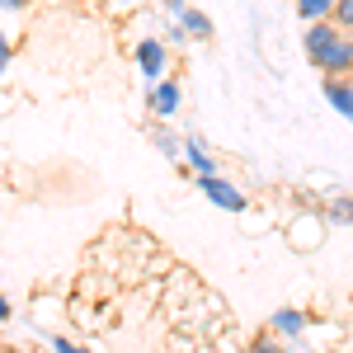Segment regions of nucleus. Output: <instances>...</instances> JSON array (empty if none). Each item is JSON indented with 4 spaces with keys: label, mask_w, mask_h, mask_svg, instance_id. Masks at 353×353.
I'll return each instance as SVG.
<instances>
[{
    "label": "nucleus",
    "mask_w": 353,
    "mask_h": 353,
    "mask_svg": "<svg viewBox=\"0 0 353 353\" xmlns=\"http://www.w3.org/2000/svg\"><path fill=\"white\" fill-rule=\"evenodd\" d=\"M245 353H288V344H283V339H278L273 330H259V334H250Z\"/></svg>",
    "instance_id": "16"
},
{
    "label": "nucleus",
    "mask_w": 353,
    "mask_h": 353,
    "mask_svg": "<svg viewBox=\"0 0 353 353\" xmlns=\"http://www.w3.org/2000/svg\"><path fill=\"white\" fill-rule=\"evenodd\" d=\"M66 321L76 325V334H109V325H104V311H99L94 301L66 297Z\"/></svg>",
    "instance_id": "7"
},
{
    "label": "nucleus",
    "mask_w": 353,
    "mask_h": 353,
    "mask_svg": "<svg viewBox=\"0 0 353 353\" xmlns=\"http://www.w3.org/2000/svg\"><path fill=\"white\" fill-rule=\"evenodd\" d=\"M316 71H325V76H349V71H353V38H349V33H344V38L316 61Z\"/></svg>",
    "instance_id": "10"
},
{
    "label": "nucleus",
    "mask_w": 353,
    "mask_h": 353,
    "mask_svg": "<svg viewBox=\"0 0 353 353\" xmlns=\"http://www.w3.org/2000/svg\"><path fill=\"white\" fill-rule=\"evenodd\" d=\"M71 297V292H66ZM66 297H52V292H33V316H43V321H57V316H66Z\"/></svg>",
    "instance_id": "15"
},
{
    "label": "nucleus",
    "mask_w": 353,
    "mask_h": 353,
    "mask_svg": "<svg viewBox=\"0 0 353 353\" xmlns=\"http://www.w3.org/2000/svg\"><path fill=\"white\" fill-rule=\"evenodd\" d=\"M325 231H330V221L316 208H301V212H292V217L283 221V241L292 245L297 254H316L325 245Z\"/></svg>",
    "instance_id": "1"
},
{
    "label": "nucleus",
    "mask_w": 353,
    "mask_h": 353,
    "mask_svg": "<svg viewBox=\"0 0 353 353\" xmlns=\"http://www.w3.org/2000/svg\"><path fill=\"white\" fill-rule=\"evenodd\" d=\"M330 19L339 24V33L353 38V0H334V14H330Z\"/></svg>",
    "instance_id": "18"
},
{
    "label": "nucleus",
    "mask_w": 353,
    "mask_h": 353,
    "mask_svg": "<svg viewBox=\"0 0 353 353\" xmlns=\"http://www.w3.org/2000/svg\"><path fill=\"white\" fill-rule=\"evenodd\" d=\"M325 221H353V198H330Z\"/></svg>",
    "instance_id": "19"
},
{
    "label": "nucleus",
    "mask_w": 353,
    "mask_h": 353,
    "mask_svg": "<svg viewBox=\"0 0 353 353\" xmlns=\"http://www.w3.org/2000/svg\"><path fill=\"white\" fill-rule=\"evenodd\" d=\"M174 269H179V259H174V254H170V250L161 245V250H156V254L141 264V283H146V278H161V283H165V278H170Z\"/></svg>",
    "instance_id": "14"
},
{
    "label": "nucleus",
    "mask_w": 353,
    "mask_h": 353,
    "mask_svg": "<svg viewBox=\"0 0 353 353\" xmlns=\"http://www.w3.org/2000/svg\"><path fill=\"white\" fill-rule=\"evenodd\" d=\"M174 28H179L189 43H212V33H217V28H212V19H208L198 5H184V10H174Z\"/></svg>",
    "instance_id": "8"
},
{
    "label": "nucleus",
    "mask_w": 353,
    "mask_h": 353,
    "mask_svg": "<svg viewBox=\"0 0 353 353\" xmlns=\"http://www.w3.org/2000/svg\"><path fill=\"white\" fill-rule=\"evenodd\" d=\"M179 104H184V85L170 81V76L146 90V109H151V118H174V113H179Z\"/></svg>",
    "instance_id": "5"
},
{
    "label": "nucleus",
    "mask_w": 353,
    "mask_h": 353,
    "mask_svg": "<svg viewBox=\"0 0 353 353\" xmlns=\"http://www.w3.org/2000/svg\"><path fill=\"white\" fill-rule=\"evenodd\" d=\"M269 330L278 334V339H301V334L311 330V316L297 311V306H278V311H273V321H269Z\"/></svg>",
    "instance_id": "9"
},
{
    "label": "nucleus",
    "mask_w": 353,
    "mask_h": 353,
    "mask_svg": "<svg viewBox=\"0 0 353 353\" xmlns=\"http://www.w3.org/2000/svg\"><path fill=\"white\" fill-rule=\"evenodd\" d=\"M123 292L118 288V278L104 269H81L76 273V288H71V297H81V301H94V306H104V301H113Z\"/></svg>",
    "instance_id": "2"
},
{
    "label": "nucleus",
    "mask_w": 353,
    "mask_h": 353,
    "mask_svg": "<svg viewBox=\"0 0 353 353\" xmlns=\"http://www.w3.org/2000/svg\"><path fill=\"white\" fill-rule=\"evenodd\" d=\"M5 66H10V38L0 33V71H5Z\"/></svg>",
    "instance_id": "22"
},
{
    "label": "nucleus",
    "mask_w": 353,
    "mask_h": 353,
    "mask_svg": "<svg viewBox=\"0 0 353 353\" xmlns=\"http://www.w3.org/2000/svg\"><path fill=\"white\" fill-rule=\"evenodd\" d=\"M10 316H14V306H10V297H5V292H0V325H5V321H10Z\"/></svg>",
    "instance_id": "21"
},
{
    "label": "nucleus",
    "mask_w": 353,
    "mask_h": 353,
    "mask_svg": "<svg viewBox=\"0 0 353 353\" xmlns=\"http://www.w3.org/2000/svg\"><path fill=\"white\" fill-rule=\"evenodd\" d=\"M52 349H57V353H85V349H76V344H71L66 334H57V339H52Z\"/></svg>",
    "instance_id": "20"
},
{
    "label": "nucleus",
    "mask_w": 353,
    "mask_h": 353,
    "mask_svg": "<svg viewBox=\"0 0 353 353\" xmlns=\"http://www.w3.org/2000/svg\"><path fill=\"white\" fill-rule=\"evenodd\" d=\"M184 5H189V0H165V10H170V14H174V10H184Z\"/></svg>",
    "instance_id": "23"
},
{
    "label": "nucleus",
    "mask_w": 353,
    "mask_h": 353,
    "mask_svg": "<svg viewBox=\"0 0 353 353\" xmlns=\"http://www.w3.org/2000/svg\"><path fill=\"white\" fill-rule=\"evenodd\" d=\"M0 5H5V10H24L28 0H0Z\"/></svg>",
    "instance_id": "24"
},
{
    "label": "nucleus",
    "mask_w": 353,
    "mask_h": 353,
    "mask_svg": "<svg viewBox=\"0 0 353 353\" xmlns=\"http://www.w3.org/2000/svg\"><path fill=\"white\" fill-rule=\"evenodd\" d=\"M297 14L306 24H316V19H330L334 14V0H297Z\"/></svg>",
    "instance_id": "17"
},
{
    "label": "nucleus",
    "mask_w": 353,
    "mask_h": 353,
    "mask_svg": "<svg viewBox=\"0 0 353 353\" xmlns=\"http://www.w3.org/2000/svg\"><path fill=\"white\" fill-rule=\"evenodd\" d=\"M208 344L203 334H193V330H165L161 334V353H198Z\"/></svg>",
    "instance_id": "13"
},
{
    "label": "nucleus",
    "mask_w": 353,
    "mask_h": 353,
    "mask_svg": "<svg viewBox=\"0 0 353 353\" xmlns=\"http://www.w3.org/2000/svg\"><path fill=\"white\" fill-rule=\"evenodd\" d=\"M118 5H128V0H118Z\"/></svg>",
    "instance_id": "25"
},
{
    "label": "nucleus",
    "mask_w": 353,
    "mask_h": 353,
    "mask_svg": "<svg viewBox=\"0 0 353 353\" xmlns=\"http://www.w3.org/2000/svg\"><path fill=\"white\" fill-rule=\"evenodd\" d=\"M165 66H170L165 43H161V38H141V43H137V71L156 85V81H165Z\"/></svg>",
    "instance_id": "6"
},
{
    "label": "nucleus",
    "mask_w": 353,
    "mask_h": 353,
    "mask_svg": "<svg viewBox=\"0 0 353 353\" xmlns=\"http://www.w3.org/2000/svg\"><path fill=\"white\" fill-rule=\"evenodd\" d=\"M184 161H189V170L198 174V179H208V174H217V156H208L198 137H184Z\"/></svg>",
    "instance_id": "12"
},
{
    "label": "nucleus",
    "mask_w": 353,
    "mask_h": 353,
    "mask_svg": "<svg viewBox=\"0 0 353 353\" xmlns=\"http://www.w3.org/2000/svg\"><path fill=\"white\" fill-rule=\"evenodd\" d=\"M339 38H344V33H339V24H334V19H316V24H306V38H301V52H306V61L316 66V61H321V57H325L330 48L339 43Z\"/></svg>",
    "instance_id": "4"
},
{
    "label": "nucleus",
    "mask_w": 353,
    "mask_h": 353,
    "mask_svg": "<svg viewBox=\"0 0 353 353\" xmlns=\"http://www.w3.org/2000/svg\"><path fill=\"white\" fill-rule=\"evenodd\" d=\"M198 189H203V198H212V208H221V212H236V217H241L245 208H250V198H245L236 184H226L221 174H208V179H198Z\"/></svg>",
    "instance_id": "3"
},
{
    "label": "nucleus",
    "mask_w": 353,
    "mask_h": 353,
    "mask_svg": "<svg viewBox=\"0 0 353 353\" xmlns=\"http://www.w3.org/2000/svg\"><path fill=\"white\" fill-rule=\"evenodd\" d=\"M325 99L334 113H344V118H353V81L349 76H325Z\"/></svg>",
    "instance_id": "11"
}]
</instances>
